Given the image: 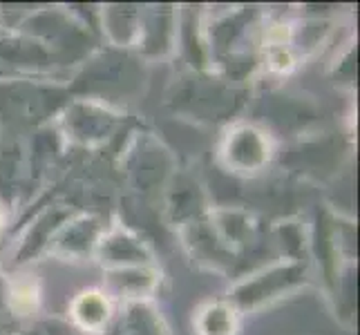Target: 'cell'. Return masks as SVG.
Masks as SVG:
<instances>
[{"label": "cell", "instance_id": "1", "mask_svg": "<svg viewBox=\"0 0 360 335\" xmlns=\"http://www.w3.org/2000/svg\"><path fill=\"white\" fill-rule=\"evenodd\" d=\"M175 94V105L191 110L197 119H226L244 101V92L217 79H193Z\"/></svg>", "mask_w": 360, "mask_h": 335}, {"label": "cell", "instance_id": "2", "mask_svg": "<svg viewBox=\"0 0 360 335\" xmlns=\"http://www.w3.org/2000/svg\"><path fill=\"white\" fill-rule=\"evenodd\" d=\"M56 98V92L36 85H0V114L11 123H34L54 110Z\"/></svg>", "mask_w": 360, "mask_h": 335}, {"label": "cell", "instance_id": "3", "mask_svg": "<svg viewBox=\"0 0 360 335\" xmlns=\"http://www.w3.org/2000/svg\"><path fill=\"white\" fill-rule=\"evenodd\" d=\"M224 157L238 172H255L269 159V145L262 132L255 128H240L229 136Z\"/></svg>", "mask_w": 360, "mask_h": 335}, {"label": "cell", "instance_id": "4", "mask_svg": "<svg viewBox=\"0 0 360 335\" xmlns=\"http://www.w3.org/2000/svg\"><path fill=\"white\" fill-rule=\"evenodd\" d=\"M117 121L112 119L110 112L96 110L94 105H74L72 112H68V130L72 132L74 139L90 143L94 139H101V136L110 134L115 130Z\"/></svg>", "mask_w": 360, "mask_h": 335}, {"label": "cell", "instance_id": "5", "mask_svg": "<svg viewBox=\"0 0 360 335\" xmlns=\"http://www.w3.org/2000/svg\"><path fill=\"white\" fill-rule=\"evenodd\" d=\"M123 335H168L161 324V317L148 304H132L128 308L126 322H121Z\"/></svg>", "mask_w": 360, "mask_h": 335}, {"label": "cell", "instance_id": "6", "mask_svg": "<svg viewBox=\"0 0 360 335\" xmlns=\"http://www.w3.org/2000/svg\"><path fill=\"white\" fill-rule=\"evenodd\" d=\"M74 317L79 324L88 331H96L105 324L108 320V302L105 297L98 293H83L77 302H74Z\"/></svg>", "mask_w": 360, "mask_h": 335}, {"label": "cell", "instance_id": "7", "mask_svg": "<svg viewBox=\"0 0 360 335\" xmlns=\"http://www.w3.org/2000/svg\"><path fill=\"white\" fill-rule=\"evenodd\" d=\"M202 335H233L235 333V315L226 304H210L200 317Z\"/></svg>", "mask_w": 360, "mask_h": 335}, {"label": "cell", "instance_id": "8", "mask_svg": "<svg viewBox=\"0 0 360 335\" xmlns=\"http://www.w3.org/2000/svg\"><path fill=\"white\" fill-rule=\"evenodd\" d=\"M103 251L112 262H143L148 257L146 246L126 235H112V237L103 239Z\"/></svg>", "mask_w": 360, "mask_h": 335}]
</instances>
